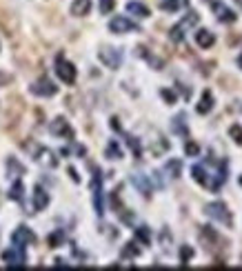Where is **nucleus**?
I'll list each match as a JSON object with an SVG mask.
<instances>
[{
	"label": "nucleus",
	"instance_id": "nucleus-30",
	"mask_svg": "<svg viewBox=\"0 0 242 271\" xmlns=\"http://www.w3.org/2000/svg\"><path fill=\"white\" fill-rule=\"evenodd\" d=\"M185 153H187V156H191V158L200 156V145H196V143H185Z\"/></svg>",
	"mask_w": 242,
	"mask_h": 271
},
{
	"label": "nucleus",
	"instance_id": "nucleus-31",
	"mask_svg": "<svg viewBox=\"0 0 242 271\" xmlns=\"http://www.w3.org/2000/svg\"><path fill=\"white\" fill-rule=\"evenodd\" d=\"M191 258H193V249L191 247H183V249H180V264H183V267H185V264H189Z\"/></svg>",
	"mask_w": 242,
	"mask_h": 271
},
{
	"label": "nucleus",
	"instance_id": "nucleus-4",
	"mask_svg": "<svg viewBox=\"0 0 242 271\" xmlns=\"http://www.w3.org/2000/svg\"><path fill=\"white\" fill-rule=\"evenodd\" d=\"M3 260L7 262L9 269H22L27 264V256H25V247H18L14 245L11 249L3 251Z\"/></svg>",
	"mask_w": 242,
	"mask_h": 271
},
{
	"label": "nucleus",
	"instance_id": "nucleus-28",
	"mask_svg": "<svg viewBox=\"0 0 242 271\" xmlns=\"http://www.w3.org/2000/svg\"><path fill=\"white\" fill-rule=\"evenodd\" d=\"M65 242V233H63V229H58V231H53L51 236H49V247L51 249H56V247H60V245Z\"/></svg>",
	"mask_w": 242,
	"mask_h": 271
},
{
	"label": "nucleus",
	"instance_id": "nucleus-23",
	"mask_svg": "<svg viewBox=\"0 0 242 271\" xmlns=\"http://www.w3.org/2000/svg\"><path fill=\"white\" fill-rule=\"evenodd\" d=\"M7 171H9L11 178H18V176L25 174V167H22V165L18 162L16 158H9V160H7Z\"/></svg>",
	"mask_w": 242,
	"mask_h": 271
},
{
	"label": "nucleus",
	"instance_id": "nucleus-1",
	"mask_svg": "<svg viewBox=\"0 0 242 271\" xmlns=\"http://www.w3.org/2000/svg\"><path fill=\"white\" fill-rule=\"evenodd\" d=\"M204 213L209 218H214L216 223H220L225 227H233V215L225 202H209V205H204Z\"/></svg>",
	"mask_w": 242,
	"mask_h": 271
},
{
	"label": "nucleus",
	"instance_id": "nucleus-11",
	"mask_svg": "<svg viewBox=\"0 0 242 271\" xmlns=\"http://www.w3.org/2000/svg\"><path fill=\"white\" fill-rule=\"evenodd\" d=\"M211 7H214V14H216L218 20H222V22H235V20H238V14L229 9L225 3H218V0H214V3H211Z\"/></svg>",
	"mask_w": 242,
	"mask_h": 271
},
{
	"label": "nucleus",
	"instance_id": "nucleus-21",
	"mask_svg": "<svg viewBox=\"0 0 242 271\" xmlns=\"http://www.w3.org/2000/svg\"><path fill=\"white\" fill-rule=\"evenodd\" d=\"M127 11H129V14H134L136 18H147V16H149V9L144 7L142 3H136V0L127 3Z\"/></svg>",
	"mask_w": 242,
	"mask_h": 271
},
{
	"label": "nucleus",
	"instance_id": "nucleus-2",
	"mask_svg": "<svg viewBox=\"0 0 242 271\" xmlns=\"http://www.w3.org/2000/svg\"><path fill=\"white\" fill-rule=\"evenodd\" d=\"M198 20H200L198 11H189V14H187L183 20L175 24V27H171V32H169V38H171L173 42H183L185 40V32H187V29H191Z\"/></svg>",
	"mask_w": 242,
	"mask_h": 271
},
{
	"label": "nucleus",
	"instance_id": "nucleus-25",
	"mask_svg": "<svg viewBox=\"0 0 242 271\" xmlns=\"http://www.w3.org/2000/svg\"><path fill=\"white\" fill-rule=\"evenodd\" d=\"M165 169L171 178H180V174H183V162H180V160H169Z\"/></svg>",
	"mask_w": 242,
	"mask_h": 271
},
{
	"label": "nucleus",
	"instance_id": "nucleus-8",
	"mask_svg": "<svg viewBox=\"0 0 242 271\" xmlns=\"http://www.w3.org/2000/svg\"><path fill=\"white\" fill-rule=\"evenodd\" d=\"M29 91H32L34 96H40V98H51V96L58 94V85H53L49 78H40L29 87Z\"/></svg>",
	"mask_w": 242,
	"mask_h": 271
},
{
	"label": "nucleus",
	"instance_id": "nucleus-6",
	"mask_svg": "<svg viewBox=\"0 0 242 271\" xmlns=\"http://www.w3.org/2000/svg\"><path fill=\"white\" fill-rule=\"evenodd\" d=\"M92 192H94V209H96V213L102 215V213H105V198H102V174H100V169H94Z\"/></svg>",
	"mask_w": 242,
	"mask_h": 271
},
{
	"label": "nucleus",
	"instance_id": "nucleus-18",
	"mask_svg": "<svg viewBox=\"0 0 242 271\" xmlns=\"http://www.w3.org/2000/svg\"><path fill=\"white\" fill-rule=\"evenodd\" d=\"M89 11H92V0H74V3H71V14L78 18L87 16Z\"/></svg>",
	"mask_w": 242,
	"mask_h": 271
},
{
	"label": "nucleus",
	"instance_id": "nucleus-38",
	"mask_svg": "<svg viewBox=\"0 0 242 271\" xmlns=\"http://www.w3.org/2000/svg\"><path fill=\"white\" fill-rule=\"evenodd\" d=\"M235 3H238V5H240V9H242V0H235Z\"/></svg>",
	"mask_w": 242,
	"mask_h": 271
},
{
	"label": "nucleus",
	"instance_id": "nucleus-15",
	"mask_svg": "<svg viewBox=\"0 0 242 271\" xmlns=\"http://www.w3.org/2000/svg\"><path fill=\"white\" fill-rule=\"evenodd\" d=\"M47 205H49V194L36 184V189H34V211H42Z\"/></svg>",
	"mask_w": 242,
	"mask_h": 271
},
{
	"label": "nucleus",
	"instance_id": "nucleus-29",
	"mask_svg": "<svg viewBox=\"0 0 242 271\" xmlns=\"http://www.w3.org/2000/svg\"><path fill=\"white\" fill-rule=\"evenodd\" d=\"M140 256V247H136V242H129L123 249V258H138Z\"/></svg>",
	"mask_w": 242,
	"mask_h": 271
},
{
	"label": "nucleus",
	"instance_id": "nucleus-37",
	"mask_svg": "<svg viewBox=\"0 0 242 271\" xmlns=\"http://www.w3.org/2000/svg\"><path fill=\"white\" fill-rule=\"evenodd\" d=\"M238 65H240V69H242V53H240V56H238Z\"/></svg>",
	"mask_w": 242,
	"mask_h": 271
},
{
	"label": "nucleus",
	"instance_id": "nucleus-10",
	"mask_svg": "<svg viewBox=\"0 0 242 271\" xmlns=\"http://www.w3.org/2000/svg\"><path fill=\"white\" fill-rule=\"evenodd\" d=\"M11 242L18 245V247H27V245H34L36 242V233L29 229V227H18V229L11 233Z\"/></svg>",
	"mask_w": 242,
	"mask_h": 271
},
{
	"label": "nucleus",
	"instance_id": "nucleus-27",
	"mask_svg": "<svg viewBox=\"0 0 242 271\" xmlns=\"http://www.w3.org/2000/svg\"><path fill=\"white\" fill-rule=\"evenodd\" d=\"M125 140H127V145L131 147L134 156H136V158H140V156H142V149H140V143H138V138H134V136H129V133H127V136H125Z\"/></svg>",
	"mask_w": 242,
	"mask_h": 271
},
{
	"label": "nucleus",
	"instance_id": "nucleus-32",
	"mask_svg": "<svg viewBox=\"0 0 242 271\" xmlns=\"http://www.w3.org/2000/svg\"><path fill=\"white\" fill-rule=\"evenodd\" d=\"M229 136L233 138L235 145H242V127L240 125H233L231 129H229Z\"/></svg>",
	"mask_w": 242,
	"mask_h": 271
},
{
	"label": "nucleus",
	"instance_id": "nucleus-33",
	"mask_svg": "<svg viewBox=\"0 0 242 271\" xmlns=\"http://www.w3.org/2000/svg\"><path fill=\"white\" fill-rule=\"evenodd\" d=\"M116 7V0H100V11L102 14H111Z\"/></svg>",
	"mask_w": 242,
	"mask_h": 271
},
{
	"label": "nucleus",
	"instance_id": "nucleus-24",
	"mask_svg": "<svg viewBox=\"0 0 242 271\" xmlns=\"http://www.w3.org/2000/svg\"><path fill=\"white\" fill-rule=\"evenodd\" d=\"M105 153H107L109 160H120V158H123V149L118 147L116 140H111V143L107 145V151H105Z\"/></svg>",
	"mask_w": 242,
	"mask_h": 271
},
{
	"label": "nucleus",
	"instance_id": "nucleus-13",
	"mask_svg": "<svg viewBox=\"0 0 242 271\" xmlns=\"http://www.w3.org/2000/svg\"><path fill=\"white\" fill-rule=\"evenodd\" d=\"M131 182L138 187V192H140L142 196H151V189H154V184H151V178L149 176H144V174H134L131 176Z\"/></svg>",
	"mask_w": 242,
	"mask_h": 271
},
{
	"label": "nucleus",
	"instance_id": "nucleus-35",
	"mask_svg": "<svg viewBox=\"0 0 242 271\" xmlns=\"http://www.w3.org/2000/svg\"><path fill=\"white\" fill-rule=\"evenodd\" d=\"M53 264H56V267H67V262H65L63 258H58V260H53Z\"/></svg>",
	"mask_w": 242,
	"mask_h": 271
},
{
	"label": "nucleus",
	"instance_id": "nucleus-19",
	"mask_svg": "<svg viewBox=\"0 0 242 271\" xmlns=\"http://www.w3.org/2000/svg\"><path fill=\"white\" fill-rule=\"evenodd\" d=\"M193 174V180H196L198 184H202V187H209V171L204 165H196V167L191 169Z\"/></svg>",
	"mask_w": 242,
	"mask_h": 271
},
{
	"label": "nucleus",
	"instance_id": "nucleus-26",
	"mask_svg": "<svg viewBox=\"0 0 242 271\" xmlns=\"http://www.w3.org/2000/svg\"><path fill=\"white\" fill-rule=\"evenodd\" d=\"M136 238L140 240L142 245H151V231H149V227H136Z\"/></svg>",
	"mask_w": 242,
	"mask_h": 271
},
{
	"label": "nucleus",
	"instance_id": "nucleus-20",
	"mask_svg": "<svg viewBox=\"0 0 242 271\" xmlns=\"http://www.w3.org/2000/svg\"><path fill=\"white\" fill-rule=\"evenodd\" d=\"M171 129L175 133H180L183 138H187L189 136V127H187V120H185V114H178L175 118L171 120Z\"/></svg>",
	"mask_w": 242,
	"mask_h": 271
},
{
	"label": "nucleus",
	"instance_id": "nucleus-14",
	"mask_svg": "<svg viewBox=\"0 0 242 271\" xmlns=\"http://www.w3.org/2000/svg\"><path fill=\"white\" fill-rule=\"evenodd\" d=\"M211 109H214V94H211L209 89H204L202 96H200V102H198V107H196V112L200 116H207Z\"/></svg>",
	"mask_w": 242,
	"mask_h": 271
},
{
	"label": "nucleus",
	"instance_id": "nucleus-3",
	"mask_svg": "<svg viewBox=\"0 0 242 271\" xmlns=\"http://www.w3.org/2000/svg\"><path fill=\"white\" fill-rule=\"evenodd\" d=\"M98 58L109 69H120V65H123V51L118 47H102L98 51Z\"/></svg>",
	"mask_w": 242,
	"mask_h": 271
},
{
	"label": "nucleus",
	"instance_id": "nucleus-36",
	"mask_svg": "<svg viewBox=\"0 0 242 271\" xmlns=\"http://www.w3.org/2000/svg\"><path fill=\"white\" fill-rule=\"evenodd\" d=\"M69 176H71V178H74V180H76V182H78V180H80V178H78V174H76V169H69Z\"/></svg>",
	"mask_w": 242,
	"mask_h": 271
},
{
	"label": "nucleus",
	"instance_id": "nucleus-22",
	"mask_svg": "<svg viewBox=\"0 0 242 271\" xmlns=\"http://www.w3.org/2000/svg\"><path fill=\"white\" fill-rule=\"evenodd\" d=\"M9 198H11V200H16V202H22V198H25V187H22V182H20V180H16L14 184H11V189H9Z\"/></svg>",
	"mask_w": 242,
	"mask_h": 271
},
{
	"label": "nucleus",
	"instance_id": "nucleus-5",
	"mask_svg": "<svg viewBox=\"0 0 242 271\" xmlns=\"http://www.w3.org/2000/svg\"><path fill=\"white\" fill-rule=\"evenodd\" d=\"M56 76H58L60 80H63L65 85H74V83H76L78 71H76V67L71 65L67 58L58 56V58H56Z\"/></svg>",
	"mask_w": 242,
	"mask_h": 271
},
{
	"label": "nucleus",
	"instance_id": "nucleus-17",
	"mask_svg": "<svg viewBox=\"0 0 242 271\" xmlns=\"http://www.w3.org/2000/svg\"><path fill=\"white\" fill-rule=\"evenodd\" d=\"M187 7H189V0H162V3H160V9L169 11V14L180 11V9H187Z\"/></svg>",
	"mask_w": 242,
	"mask_h": 271
},
{
	"label": "nucleus",
	"instance_id": "nucleus-7",
	"mask_svg": "<svg viewBox=\"0 0 242 271\" xmlns=\"http://www.w3.org/2000/svg\"><path fill=\"white\" fill-rule=\"evenodd\" d=\"M109 32L111 34H131V32H140V27H138L134 20H129L127 16H116L109 22Z\"/></svg>",
	"mask_w": 242,
	"mask_h": 271
},
{
	"label": "nucleus",
	"instance_id": "nucleus-16",
	"mask_svg": "<svg viewBox=\"0 0 242 271\" xmlns=\"http://www.w3.org/2000/svg\"><path fill=\"white\" fill-rule=\"evenodd\" d=\"M196 42H198V47H202V49H209V47H214V42H216V36L209 32V29H200V32H196Z\"/></svg>",
	"mask_w": 242,
	"mask_h": 271
},
{
	"label": "nucleus",
	"instance_id": "nucleus-34",
	"mask_svg": "<svg viewBox=\"0 0 242 271\" xmlns=\"http://www.w3.org/2000/svg\"><path fill=\"white\" fill-rule=\"evenodd\" d=\"M160 96H162V98H165V100H167V104H175V94H173V91H169V89H162V91H160Z\"/></svg>",
	"mask_w": 242,
	"mask_h": 271
},
{
	"label": "nucleus",
	"instance_id": "nucleus-9",
	"mask_svg": "<svg viewBox=\"0 0 242 271\" xmlns=\"http://www.w3.org/2000/svg\"><path fill=\"white\" fill-rule=\"evenodd\" d=\"M49 131L56 136V138H65V140H74V129H71V125L67 120L60 116V118L56 120H51V125H49Z\"/></svg>",
	"mask_w": 242,
	"mask_h": 271
},
{
	"label": "nucleus",
	"instance_id": "nucleus-39",
	"mask_svg": "<svg viewBox=\"0 0 242 271\" xmlns=\"http://www.w3.org/2000/svg\"><path fill=\"white\" fill-rule=\"evenodd\" d=\"M240 182H242V176H240Z\"/></svg>",
	"mask_w": 242,
	"mask_h": 271
},
{
	"label": "nucleus",
	"instance_id": "nucleus-12",
	"mask_svg": "<svg viewBox=\"0 0 242 271\" xmlns=\"http://www.w3.org/2000/svg\"><path fill=\"white\" fill-rule=\"evenodd\" d=\"M34 160H38L40 165H45V167L53 169L58 165V158L53 156V151H49L47 147H36L34 149Z\"/></svg>",
	"mask_w": 242,
	"mask_h": 271
}]
</instances>
